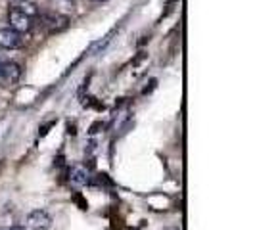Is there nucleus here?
<instances>
[{
    "mask_svg": "<svg viewBox=\"0 0 255 230\" xmlns=\"http://www.w3.org/2000/svg\"><path fill=\"white\" fill-rule=\"evenodd\" d=\"M8 21H10V29L13 31H17V33H29L31 29H33V17H29L27 13L19 12V10H15L12 8L10 12H8Z\"/></svg>",
    "mask_w": 255,
    "mask_h": 230,
    "instance_id": "7ed1b4c3",
    "label": "nucleus"
},
{
    "mask_svg": "<svg viewBox=\"0 0 255 230\" xmlns=\"http://www.w3.org/2000/svg\"><path fill=\"white\" fill-rule=\"evenodd\" d=\"M27 230H48L52 227V217L44 209H35L31 211L25 219Z\"/></svg>",
    "mask_w": 255,
    "mask_h": 230,
    "instance_id": "f257e3e1",
    "label": "nucleus"
},
{
    "mask_svg": "<svg viewBox=\"0 0 255 230\" xmlns=\"http://www.w3.org/2000/svg\"><path fill=\"white\" fill-rule=\"evenodd\" d=\"M4 230H25V229H21V227H12V229H4Z\"/></svg>",
    "mask_w": 255,
    "mask_h": 230,
    "instance_id": "6e6552de",
    "label": "nucleus"
},
{
    "mask_svg": "<svg viewBox=\"0 0 255 230\" xmlns=\"http://www.w3.org/2000/svg\"><path fill=\"white\" fill-rule=\"evenodd\" d=\"M64 2H65V0H64Z\"/></svg>",
    "mask_w": 255,
    "mask_h": 230,
    "instance_id": "9d476101",
    "label": "nucleus"
},
{
    "mask_svg": "<svg viewBox=\"0 0 255 230\" xmlns=\"http://www.w3.org/2000/svg\"><path fill=\"white\" fill-rule=\"evenodd\" d=\"M44 21H46V25L50 27V31H60V29L67 27L69 17H65L62 13H46L44 15Z\"/></svg>",
    "mask_w": 255,
    "mask_h": 230,
    "instance_id": "423d86ee",
    "label": "nucleus"
},
{
    "mask_svg": "<svg viewBox=\"0 0 255 230\" xmlns=\"http://www.w3.org/2000/svg\"><path fill=\"white\" fill-rule=\"evenodd\" d=\"M69 182L73 186H77V188L87 186L90 182V173L85 167H71V171H69Z\"/></svg>",
    "mask_w": 255,
    "mask_h": 230,
    "instance_id": "39448f33",
    "label": "nucleus"
},
{
    "mask_svg": "<svg viewBox=\"0 0 255 230\" xmlns=\"http://www.w3.org/2000/svg\"><path fill=\"white\" fill-rule=\"evenodd\" d=\"M94 2H104V0H94Z\"/></svg>",
    "mask_w": 255,
    "mask_h": 230,
    "instance_id": "1a4fd4ad",
    "label": "nucleus"
},
{
    "mask_svg": "<svg viewBox=\"0 0 255 230\" xmlns=\"http://www.w3.org/2000/svg\"><path fill=\"white\" fill-rule=\"evenodd\" d=\"M21 77V67L15 62H0V81L6 85L17 83Z\"/></svg>",
    "mask_w": 255,
    "mask_h": 230,
    "instance_id": "20e7f679",
    "label": "nucleus"
},
{
    "mask_svg": "<svg viewBox=\"0 0 255 230\" xmlns=\"http://www.w3.org/2000/svg\"><path fill=\"white\" fill-rule=\"evenodd\" d=\"M23 44H25V38H23L21 33L13 31L10 27L0 29V48H4V50H17Z\"/></svg>",
    "mask_w": 255,
    "mask_h": 230,
    "instance_id": "f03ea898",
    "label": "nucleus"
},
{
    "mask_svg": "<svg viewBox=\"0 0 255 230\" xmlns=\"http://www.w3.org/2000/svg\"><path fill=\"white\" fill-rule=\"evenodd\" d=\"M13 8L15 10H19V12L27 13L29 17H35V15H38V8L33 4V2H25V0H17L15 4H13Z\"/></svg>",
    "mask_w": 255,
    "mask_h": 230,
    "instance_id": "0eeeda50",
    "label": "nucleus"
}]
</instances>
